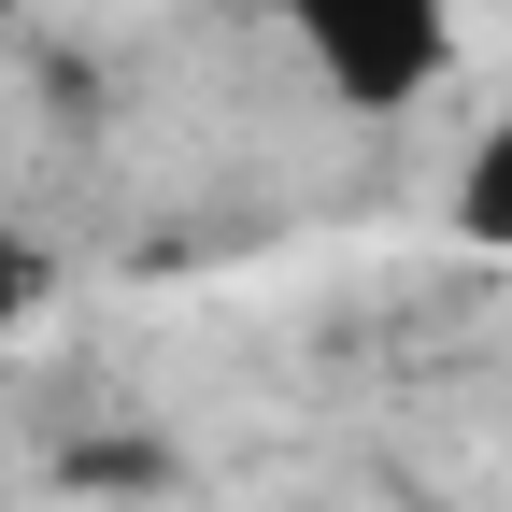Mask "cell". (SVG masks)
<instances>
[{"label":"cell","instance_id":"obj_1","mask_svg":"<svg viewBox=\"0 0 512 512\" xmlns=\"http://www.w3.org/2000/svg\"><path fill=\"white\" fill-rule=\"evenodd\" d=\"M271 29L342 114H413L456 72V0H271Z\"/></svg>","mask_w":512,"mask_h":512},{"label":"cell","instance_id":"obj_2","mask_svg":"<svg viewBox=\"0 0 512 512\" xmlns=\"http://www.w3.org/2000/svg\"><path fill=\"white\" fill-rule=\"evenodd\" d=\"M456 228L512 256V114L484 128V143H470V171H456Z\"/></svg>","mask_w":512,"mask_h":512},{"label":"cell","instance_id":"obj_3","mask_svg":"<svg viewBox=\"0 0 512 512\" xmlns=\"http://www.w3.org/2000/svg\"><path fill=\"white\" fill-rule=\"evenodd\" d=\"M43 285H57V271H43V242H29V228H0V342L43 313Z\"/></svg>","mask_w":512,"mask_h":512},{"label":"cell","instance_id":"obj_4","mask_svg":"<svg viewBox=\"0 0 512 512\" xmlns=\"http://www.w3.org/2000/svg\"><path fill=\"white\" fill-rule=\"evenodd\" d=\"M15 15H29V0H0V29H15Z\"/></svg>","mask_w":512,"mask_h":512}]
</instances>
